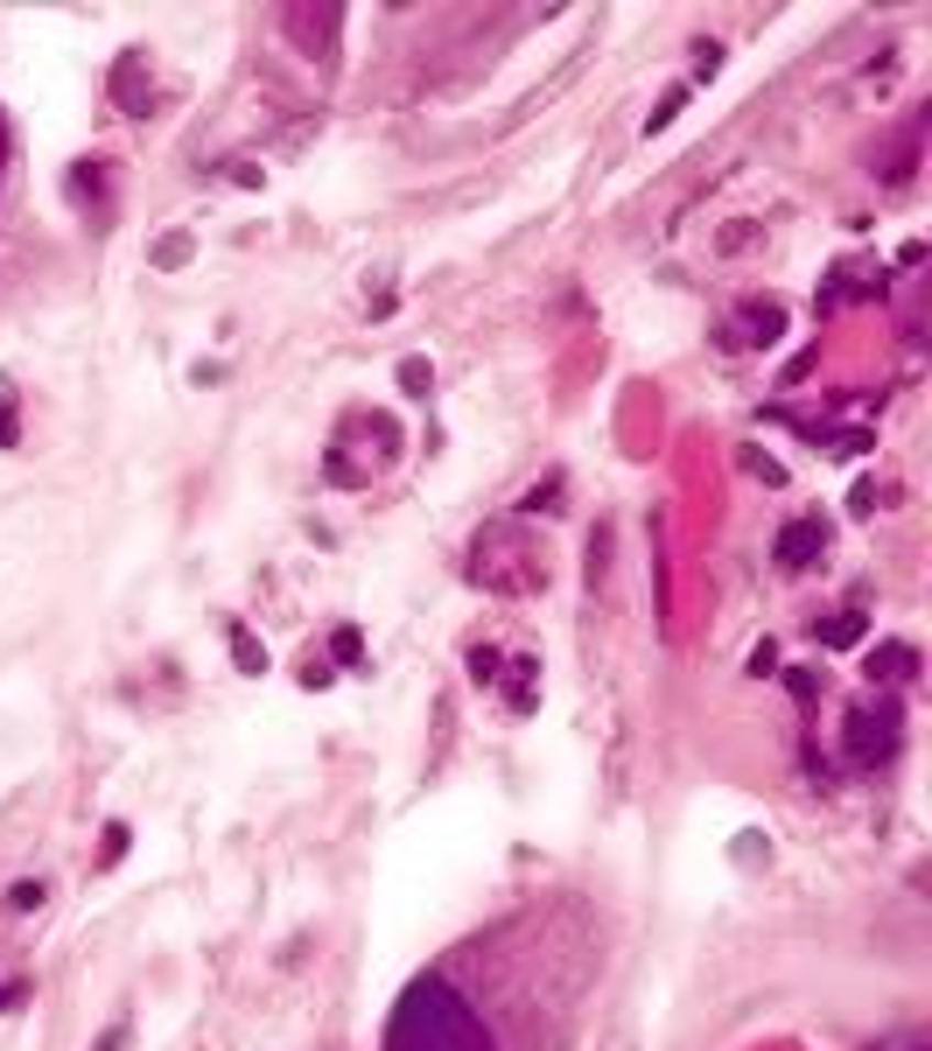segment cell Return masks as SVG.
<instances>
[{"label": "cell", "mask_w": 932, "mask_h": 1051, "mask_svg": "<svg viewBox=\"0 0 932 1051\" xmlns=\"http://www.w3.org/2000/svg\"><path fill=\"white\" fill-rule=\"evenodd\" d=\"M386 1051H491V1044H484L478 1017L463 1009V996H456V988L421 982L407 1003H399Z\"/></svg>", "instance_id": "6da1fadb"}, {"label": "cell", "mask_w": 932, "mask_h": 1051, "mask_svg": "<svg viewBox=\"0 0 932 1051\" xmlns=\"http://www.w3.org/2000/svg\"><path fill=\"white\" fill-rule=\"evenodd\" d=\"M890 751H898V715H890V709H877V715L855 709V715H848V757L869 771V764H884Z\"/></svg>", "instance_id": "7a4b0ae2"}, {"label": "cell", "mask_w": 932, "mask_h": 1051, "mask_svg": "<svg viewBox=\"0 0 932 1051\" xmlns=\"http://www.w3.org/2000/svg\"><path fill=\"white\" fill-rule=\"evenodd\" d=\"M821 547H827V526L821 519H792L786 533H778V561H786V568H807Z\"/></svg>", "instance_id": "3957f363"}, {"label": "cell", "mask_w": 932, "mask_h": 1051, "mask_svg": "<svg viewBox=\"0 0 932 1051\" xmlns=\"http://www.w3.org/2000/svg\"><path fill=\"white\" fill-rule=\"evenodd\" d=\"M911 666H919L911 645H884V653H869V680H911Z\"/></svg>", "instance_id": "277c9868"}, {"label": "cell", "mask_w": 932, "mask_h": 1051, "mask_svg": "<svg viewBox=\"0 0 932 1051\" xmlns=\"http://www.w3.org/2000/svg\"><path fill=\"white\" fill-rule=\"evenodd\" d=\"M232 653H239V666H245V674H260V666H266V653H260L253 638H245V631H232Z\"/></svg>", "instance_id": "5b68a950"}, {"label": "cell", "mask_w": 932, "mask_h": 1051, "mask_svg": "<svg viewBox=\"0 0 932 1051\" xmlns=\"http://www.w3.org/2000/svg\"><path fill=\"white\" fill-rule=\"evenodd\" d=\"M855 631H863V617H834V624H821V645H848Z\"/></svg>", "instance_id": "8992f818"}, {"label": "cell", "mask_w": 932, "mask_h": 1051, "mask_svg": "<svg viewBox=\"0 0 932 1051\" xmlns=\"http://www.w3.org/2000/svg\"><path fill=\"white\" fill-rule=\"evenodd\" d=\"M399 379H407V393H428V365H421V358H407V365H399Z\"/></svg>", "instance_id": "52a82bcc"}, {"label": "cell", "mask_w": 932, "mask_h": 1051, "mask_svg": "<svg viewBox=\"0 0 932 1051\" xmlns=\"http://www.w3.org/2000/svg\"><path fill=\"white\" fill-rule=\"evenodd\" d=\"M8 905H14V911H35V905H43V884H14Z\"/></svg>", "instance_id": "ba28073f"}, {"label": "cell", "mask_w": 932, "mask_h": 1051, "mask_svg": "<svg viewBox=\"0 0 932 1051\" xmlns=\"http://www.w3.org/2000/svg\"><path fill=\"white\" fill-rule=\"evenodd\" d=\"M0 449H14V407L0 399Z\"/></svg>", "instance_id": "9c48e42d"}, {"label": "cell", "mask_w": 932, "mask_h": 1051, "mask_svg": "<svg viewBox=\"0 0 932 1051\" xmlns=\"http://www.w3.org/2000/svg\"><path fill=\"white\" fill-rule=\"evenodd\" d=\"M120 1044H127V1030H106V1038H99V1051H120Z\"/></svg>", "instance_id": "30bf717a"}]
</instances>
